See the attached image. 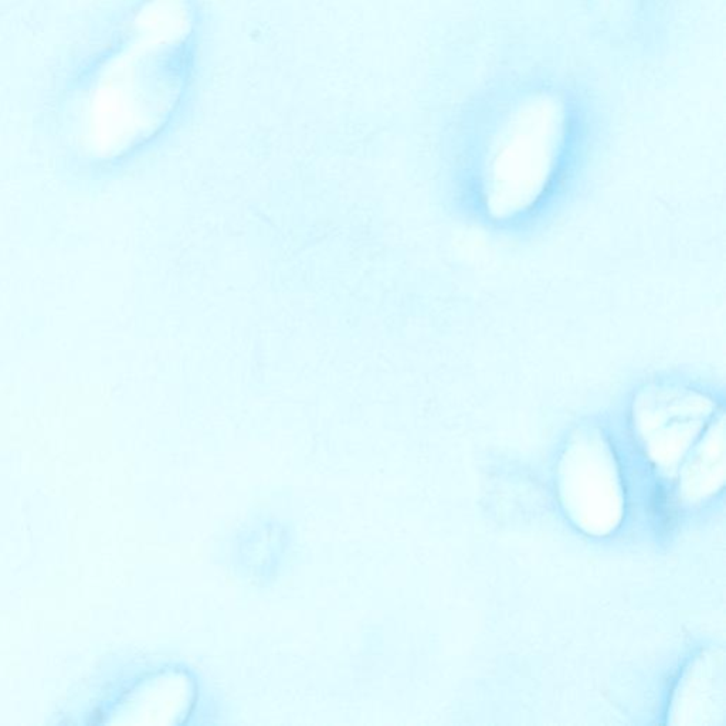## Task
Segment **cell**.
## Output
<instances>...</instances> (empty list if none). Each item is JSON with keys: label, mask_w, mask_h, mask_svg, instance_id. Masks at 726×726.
Returning a JSON list of instances; mask_svg holds the SVG:
<instances>
[{"label": "cell", "mask_w": 726, "mask_h": 726, "mask_svg": "<svg viewBox=\"0 0 726 726\" xmlns=\"http://www.w3.org/2000/svg\"><path fill=\"white\" fill-rule=\"evenodd\" d=\"M651 508H653L655 519L660 521L661 526L665 529H670L675 521V512L671 508V503L668 502L665 492L660 486L653 494Z\"/></svg>", "instance_id": "cell-1"}]
</instances>
